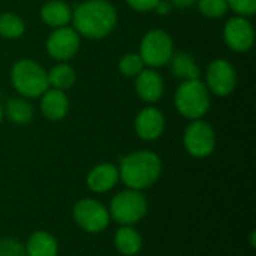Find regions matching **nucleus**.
Listing matches in <instances>:
<instances>
[{"label": "nucleus", "mask_w": 256, "mask_h": 256, "mask_svg": "<svg viewBox=\"0 0 256 256\" xmlns=\"http://www.w3.org/2000/svg\"><path fill=\"white\" fill-rule=\"evenodd\" d=\"M26 24L15 14L4 12L0 14V36L6 39H18L24 34Z\"/></svg>", "instance_id": "4be33fe9"}, {"label": "nucleus", "mask_w": 256, "mask_h": 256, "mask_svg": "<svg viewBox=\"0 0 256 256\" xmlns=\"http://www.w3.org/2000/svg\"><path fill=\"white\" fill-rule=\"evenodd\" d=\"M114 244H116V249L122 255L134 256L141 250V248H142V238H141V236L130 225H123L116 232Z\"/></svg>", "instance_id": "6ab92c4d"}, {"label": "nucleus", "mask_w": 256, "mask_h": 256, "mask_svg": "<svg viewBox=\"0 0 256 256\" xmlns=\"http://www.w3.org/2000/svg\"><path fill=\"white\" fill-rule=\"evenodd\" d=\"M118 168L112 164H99L87 176V186L92 192L104 194L111 190L118 182Z\"/></svg>", "instance_id": "2eb2a0df"}, {"label": "nucleus", "mask_w": 256, "mask_h": 256, "mask_svg": "<svg viewBox=\"0 0 256 256\" xmlns=\"http://www.w3.org/2000/svg\"><path fill=\"white\" fill-rule=\"evenodd\" d=\"M174 104L183 117L198 120L210 110V92L201 80L183 81L176 90Z\"/></svg>", "instance_id": "20e7f679"}, {"label": "nucleus", "mask_w": 256, "mask_h": 256, "mask_svg": "<svg viewBox=\"0 0 256 256\" xmlns=\"http://www.w3.org/2000/svg\"><path fill=\"white\" fill-rule=\"evenodd\" d=\"M162 162L160 158L148 150H141L128 154L118 168L122 182L135 190H142L153 186L160 177Z\"/></svg>", "instance_id": "f03ea898"}, {"label": "nucleus", "mask_w": 256, "mask_h": 256, "mask_svg": "<svg viewBox=\"0 0 256 256\" xmlns=\"http://www.w3.org/2000/svg\"><path fill=\"white\" fill-rule=\"evenodd\" d=\"M184 147L194 158H207L216 147V134L207 122L198 118L186 128L183 136Z\"/></svg>", "instance_id": "0eeeda50"}, {"label": "nucleus", "mask_w": 256, "mask_h": 256, "mask_svg": "<svg viewBox=\"0 0 256 256\" xmlns=\"http://www.w3.org/2000/svg\"><path fill=\"white\" fill-rule=\"evenodd\" d=\"M144 66L146 64L140 57V54H134V52L123 56L118 62V70L124 76H136L138 74L142 72Z\"/></svg>", "instance_id": "b1692460"}, {"label": "nucleus", "mask_w": 256, "mask_h": 256, "mask_svg": "<svg viewBox=\"0 0 256 256\" xmlns=\"http://www.w3.org/2000/svg\"><path fill=\"white\" fill-rule=\"evenodd\" d=\"M200 12L212 20L222 18L230 10L226 0H196Z\"/></svg>", "instance_id": "5701e85b"}, {"label": "nucleus", "mask_w": 256, "mask_h": 256, "mask_svg": "<svg viewBox=\"0 0 256 256\" xmlns=\"http://www.w3.org/2000/svg\"><path fill=\"white\" fill-rule=\"evenodd\" d=\"M230 9L240 16H252L256 12V0H226Z\"/></svg>", "instance_id": "393cba45"}, {"label": "nucleus", "mask_w": 256, "mask_h": 256, "mask_svg": "<svg viewBox=\"0 0 256 256\" xmlns=\"http://www.w3.org/2000/svg\"><path fill=\"white\" fill-rule=\"evenodd\" d=\"M2 120H3V106L0 105V123H2Z\"/></svg>", "instance_id": "c756f323"}, {"label": "nucleus", "mask_w": 256, "mask_h": 256, "mask_svg": "<svg viewBox=\"0 0 256 256\" xmlns=\"http://www.w3.org/2000/svg\"><path fill=\"white\" fill-rule=\"evenodd\" d=\"M24 249L27 256H57L58 254L57 240L46 231L33 232L28 237Z\"/></svg>", "instance_id": "f3484780"}, {"label": "nucleus", "mask_w": 256, "mask_h": 256, "mask_svg": "<svg viewBox=\"0 0 256 256\" xmlns=\"http://www.w3.org/2000/svg\"><path fill=\"white\" fill-rule=\"evenodd\" d=\"M224 39L236 52H248L255 44V28L246 16L236 15L230 18L224 28Z\"/></svg>", "instance_id": "9d476101"}, {"label": "nucleus", "mask_w": 256, "mask_h": 256, "mask_svg": "<svg viewBox=\"0 0 256 256\" xmlns=\"http://www.w3.org/2000/svg\"><path fill=\"white\" fill-rule=\"evenodd\" d=\"M206 86L210 93L219 98L231 94L237 86V72L232 63L225 58L213 60L206 70Z\"/></svg>", "instance_id": "6e6552de"}, {"label": "nucleus", "mask_w": 256, "mask_h": 256, "mask_svg": "<svg viewBox=\"0 0 256 256\" xmlns=\"http://www.w3.org/2000/svg\"><path fill=\"white\" fill-rule=\"evenodd\" d=\"M110 212L94 200H81L74 207V220L90 234L104 231L110 224Z\"/></svg>", "instance_id": "1a4fd4ad"}, {"label": "nucleus", "mask_w": 256, "mask_h": 256, "mask_svg": "<svg viewBox=\"0 0 256 256\" xmlns=\"http://www.w3.org/2000/svg\"><path fill=\"white\" fill-rule=\"evenodd\" d=\"M126 2L132 9L138 12H150V10H154V8L158 6L160 0H126Z\"/></svg>", "instance_id": "bb28decb"}, {"label": "nucleus", "mask_w": 256, "mask_h": 256, "mask_svg": "<svg viewBox=\"0 0 256 256\" xmlns=\"http://www.w3.org/2000/svg\"><path fill=\"white\" fill-rule=\"evenodd\" d=\"M75 81H76V72L66 62H60L48 72V82L52 88L66 92L75 84Z\"/></svg>", "instance_id": "aec40b11"}, {"label": "nucleus", "mask_w": 256, "mask_h": 256, "mask_svg": "<svg viewBox=\"0 0 256 256\" xmlns=\"http://www.w3.org/2000/svg\"><path fill=\"white\" fill-rule=\"evenodd\" d=\"M170 69L171 74L183 81H189V80H200L201 72H200V66L196 64L195 58L188 54V52H174L170 58Z\"/></svg>", "instance_id": "a211bd4d"}, {"label": "nucleus", "mask_w": 256, "mask_h": 256, "mask_svg": "<svg viewBox=\"0 0 256 256\" xmlns=\"http://www.w3.org/2000/svg\"><path fill=\"white\" fill-rule=\"evenodd\" d=\"M80 50V34L75 28L64 26L56 28L46 39V51L57 62L70 60Z\"/></svg>", "instance_id": "9b49d317"}, {"label": "nucleus", "mask_w": 256, "mask_h": 256, "mask_svg": "<svg viewBox=\"0 0 256 256\" xmlns=\"http://www.w3.org/2000/svg\"><path fill=\"white\" fill-rule=\"evenodd\" d=\"M171 4H174L176 8H180V9H188L190 8L192 4L196 3V0H168Z\"/></svg>", "instance_id": "cd10ccee"}, {"label": "nucleus", "mask_w": 256, "mask_h": 256, "mask_svg": "<svg viewBox=\"0 0 256 256\" xmlns=\"http://www.w3.org/2000/svg\"><path fill=\"white\" fill-rule=\"evenodd\" d=\"M170 8H171V3L170 2H164L160 0L158 3V6L154 8V10H158V14H162V15H166L170 12Z\"/></svg>", "instance_id": "c85d7f7f"}, {"label": "nucleus", "mask_w": 256, "mask_h": 256, "mask_svg": "<svg viewBox=\"0 0 256 256\" xmlns=\"http://www.w3.org/2000/svg\"><path fill=\"white\" fill-rule=\"evenodd\" d=\"M174 54L172 38L160 28L150 30L144 34L140 45V57L148 68H160L168 64Z\"/></svg>", "instance_id": "423d86ee"}, {"label": "nucleus", "mask_w": 256, "mask_h": 256, "mask_svg": "<svg viewBox=\"0 0 256 256\" xmlns=\"http://www.w3.org/2000/svg\"><path fill=\"white\" fill-rule=\"evenodd\" d=\"M0 256H27L21 243L12 238L0 240Z\"/></svg>", "instance_id": "a878e982"}, {"label": "nucleus", "mask_w": 256, "mask_h": 256, "mask_svg": "<svg viewBox=\"0 0 256 256\" xmlns=\"http://www.w3.org/2000/svg\"><path fill=\"white\" fill-rule=\"evenodd\" d=\"M135 78V90L140 99L148 104H154L162 99L165 84L160 74H158L154 69H142V72L138 74Z\"/></svg>", "instance_id": "ddd939ff"}, {"label": "nucleus", "mask_w": 256, "mask_h": 256, "mask_svg": "<svg viewBox=\"0 0 256 256\" xmlns=\"http://www.w3.org/2000/svg\"><path fill=\"white\" fill-rule=\"evenodd\" d=\"M40 18L46 26L52 28L64 27L72 21V9L62 0H50L42 6Z\"/></svg>", "instance_id": "dca6fc26"}, {"label": "nucleus", "mask_w": 256, "mask_h": 256, "mask_svg": "<svg viewBox=\"0 0 256 256\" xmlns=\"http://www.w3.org/2000/svg\"><path fill=\"white\" fill-rule=\"evenodd\" d=\"M135 130L141 140L154 141L165 130V116L154 106L142 108L135 118Z\"/></svg>", "instance_id": "f8f14e48"}, {"label": "nucleus", "mask_w": 256, "mask_h": 256, "mask_svg": "<svg viewBox=\"0 0 256 256\" xmlns=\"http://www.w3.org/2000/svg\"><path fill=\"white\" fill-rule=\"evenodd\" d=\"M10 82L14 88L24 98H40L48 88V72L34 60H18L10 69Z\"/></svg>", "instance_id": "7ed1b4c3"}, {"label": "nucleus", "mask_w": 256, "mask_h": 256, "mask_svg": "<svg viewBox=\"0 0 256 256\" xmlns=\"http://www.w3.org/2000/svg\"><path fill=\"white\" fill-rule=\"evenodd\" d=\"M6 116L12 123L27 124L33 120V106L24 98H14L6 105Z\"/></svg>", "instance_id": "412c9836"}, {"label": "nucleus", "mask_w": 256, "mask_h": 256, "mask_svg": "<svg viewBox=\"0 0 256 256\" xmlns=\"http://www.w3.org/2000/svg\"><path fill=\"white\" fill-rule=\"evenodd\" d=\"M146 196L135 189H128L117 194L110 206V216L120 225H134L147 213Z\"/></svg>", "instance_id": "39448f33"}, {"label": "nucleus", "mask_w": 256, "mask_h": 256, "mask_svg": "<svg viewBox=\"0 0 256 256\" xmlns=\"http://www.w3.org/2000/svg\"><path fill=\"white\" fill-rule=\"evenodd\" d=\"M69 99L63 90L48 88L40 96V111L45 118L51 122H58L64 118L69 112Z\"/></svg>", "instance_id": "4468645a"}, {"label": "nucleus", "mask_w": 256, "mask_h": 256, "mask_svg": "<svg viewBox=\"0 0 256 256\" xmlns=\"http://www.w3.org/2000/svg\"><path fill=\"white\" fill-rule=\"evenodd\" d=\"M117 9L108 0H86L72 10L74 28L87 39H104L117 26Z\"/></svg>", "instance_id": "f257e3e1"}]
</instances>
